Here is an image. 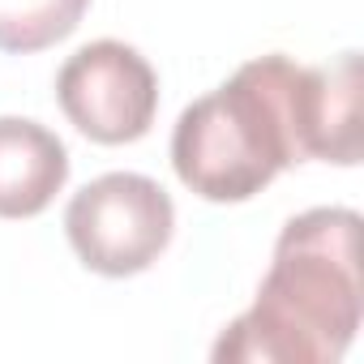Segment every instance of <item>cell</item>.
I'll return each instance as SVG.
<instances>
[{
	"label": "cell",
	"instance_id": "cell-4",
	"mask_svg": "<svg viewBox=\"0 0 364 364\" xmlns=\"http://www.w3.org/2000/svg\"><path fill=\"white\" fill-rule=\"evenodd\" d=\"M56 99L82 137L99 146H124L150 133L159 112V77L137 48L120 39H95L60 65Z\"/></svg>",
	"mask_w": 364,
	"mask_h": 364
},
{
	"label": "cell",
	"instance_id": "cell-3",
	"mask_svg": "<svg viewBox=\"0 0 364 364\" xmlns=\"http://www.w3.org/2000/svg\"><path fill=\"white\" fill-rule=\"evenodd\" d=\"M176 206L159 180L141 171H107L65 210V236L86 270L107 279L141 274L171 245Z\"/></svg>",
	"mask_w": 364,
	"mask_h": 364
},
{
	"label": "cell",
	"instance_id": "cell-6",
	"mask_svg": "<svg viewBox=\"0 0 364 364\" xmlns=\"http://www.w3.org/2000/svg\"><path fill=\"white\" fill-rule=\"evenodd\" d=\"M304 154L338 167L360 163V52L304 69Z\"/></svg>",
	"mask_w": 364,
	"mask_h": 364
},
{
	"label": "cell",
	"instance_id": "cell-2",
	"mask_svg": "<svg viewBox=\"0 0 364 364\" xmlns=\"http://www.w3.org/2000/svg\"><path fill=\"white\" fill-rule=\"evenodd\" d=\"M304 69L287 56L240 65L189 103L171 133V167L202 202H249L279 171L304 163Z\"/></svg>",
	"mask_w": 364,
	"mask_h": 364
},
{
	"label": "cell",
	"instance_id": "cell-5",
	"mask_svg": "<svg viewBox=\"0 0 364 364\" xmlns=\"http://www.w3.org/2000/svg\"><path fill=\"white\" fill-rule=\"evenodd\" d=\"M69 180L65 141L26 116H0V219L43 215Z\"/></svg>",
	"mask_w": 364,
	"mask_h": 364
},
{
	"label": "cell",
	"instance_id": "cell-1",
	"mask_svg": "<svg viewBox=\"0 0 364 364\" xmlns=\"http://www.w3.org/2000/svg\"><path fill=\"white\" fill-rule=\"evenodd\" d=\"M364 313L360 215L317 206L279 240L257 300L219 334V364H334L355 343Z\"/></svg>",
	"mask_w": 364,
	"mask_h": 364
},
{
	"label": "cell",
	"instance_id": "cell-7",
	"mask_svg": "<svg viewBox=\"0 0 364 364\" xmlns=\"http://www.w3.org/2000/svg\"><path fill=\"white\" fill-rule=\"evenodd\" d=\"M90 0H0V52L31 56L77 31Z\"/></svg>",
	"mask_w": 364,
	"mask_h": 364
}]
</instances>
